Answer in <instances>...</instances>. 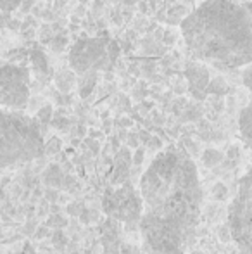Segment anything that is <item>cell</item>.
I'll use <instances>...</instances> for the list:
<instances>
[{"label":"cell","instance_id":"6da1fadb","mask_svg":"<svg viewBox=\"0 0 252 254\" xmlns=\"http://www.w3.org/2000/svg\"><path fill=\"white\" fill-rule=\"evenodd\" d=\"M144 202L138 221L151 254H185L197 234L202 209L199 171L183 149L159 152L140 178Z\"/></svg>","mask_w":252,"mask_h":254},{"label":"cell","instance_id":"7a4b0ae2","mask_svg":"<svg viewBox=\"0 0 252 254\" xmlns=\"http://www.w3.org/2000/svg\"><path fill=\"white\" fill-rule=\"evenodd\" d=\"M187 51L216 69L252 63V14L233 0H205L180 24Z\"/></svg>","mask_w":252,"mask_h":254},{"label":"cell","instance_id":"3957f363","mask_svg":"<svg viewBox=\"0 0 252 254\" xmlns=\"http://www.w3.org/2000/svg\"><path fill=\"white\" fill-rule=\"evenodd\" d=\"M44 151L40 123L21 109L0 107V168L30 163Z\"/></svg>","mask_w":252,"mask_h":254},{"label":"cell","instance_id":"277c9868","mask_svg":"<svg viewBox=\"0 0 252 254\" xmlns=\"http://www.w3.org/2000/svg\"><path fill=\"white\" fill-rule=\"evenodd\" d=\"M228 230L242 254H252V170L242 177L228 207Z\"/></svg>","mask_w":252,"mask_h":254},{"label":"cell","instance_id":"5b68a950","mask_svg":"<svg viewBox=\"0 0 252 254\" xmlns=\"http://www.w3.org/2000/svg\"><path fill=\"white\" fill-rule=\"evenodd\" d=\"M118 57L114 42L104 38H87L73 45L69 64L76 73L87 74L95 71H107Z\"/></svg>","mask_w":252,"mask_h":254},{"label":"cell","instance_id":"8992f818","mask_svg":"<svg viewBox=\"0 0 252 254\" xmlns=\"http://www.w3.org/2000/svg\"><path fill=\"white\" fill-rule=\"evenodd\" d=\"M30 99V73L14 64L0 66V107L24 109Z\"/></svg>","mask_w":252,"mask_h":254},{"label":"cell","instance_id":"52a82bcc","mask_svg":"<svg viewBox=\"0 0 252 254\" xmlns=\"http://www.w3.org/2000/svg\"><path fill=\"white\" fill-rule=\"evenodd\" d=\"M104 211L105 214L123 223H138L144 211L140 190L137 192L131 185H123L116 190H109L104 197Z\"/></svg>","mask_w":252,"mask_h":254},{"label":"cell","instance_id":"ba28073f","mask_svg":"<svg viewBox=\"0 0 252 254\" xmlns=\"http://www.w3.org/2000/svg\"><path fill=\"white\" fill-rule=\"evenodd\" d=\"M239 131L244 145L252 152V99L246 107L240 111L239 116Z\"/></svg>","mask_w":252,"mask_h":254},{"label":"cell","instance_id":"9c48e42d","mask_svg":"<svg viewBox=\"0 0 252 254\" xmlns=\"http://www.w3.org/2000/svg\"><path fill=\"white\" fill-rule=\"evenodd\" d=\"M221 161H223V154L219 151H216V149H207V151L202 154V163L207 168L218 166Z\"/></svg>","mask_w":252,"mask_h":254},{"label":"cell","instance_id":"30bf717a","mask_svg":"<svg viewBox=\"0 0 252 254\" xmlns=\"http://www.w3.org/2000/svg\"><path fill=\"white\" fill-rule=\"evenodd\" d=\"M242 83L246 88H249V90L252 92V63H249L247 66L242 67Z\"/></svg>","mask_w":252,"mask_h":254},{"label":"cell","instance_id":"8fae6325","mask_svg":"<svg viewBox=\"0 0 252 254\" xmlns=\"http://www.w3.org/2000/svg\"><path fill=\"white\" fill-rule=\"evenodd\" d=\"M212 194H214L216 199H219V201H223V199L226 197V187L223 184H216L214 189H212Z\"/></svg>","mask_w":252,"mask_h":254},{"label":"cell","instance_id":"7c38bea8","mask_svg":"<svg viewBox=\"0 0 252 254\" xmlns=\"http://www.w3.org/2000/svg\"><path fill=\"white\" fill-rule=\"evenodd\" d=\"M121 254H140L135 248H131V246L128 244H121Z\"/></svg>","mask_w":252,"mask_h":254},{"label":"cell","instance_id":"4fadbf2b","mask_svg":"<svg viewBox=\"0 0 252 254\" xmlns=\"http://www.w3.org/2000/svg\"><path fill=\"white\" fill-rule=\"evenodd\" d=\"M54 223H59V225H64L66 221L61 220L59 216H55V218H52V220H49V225H54Z\"/></svg>","mask_w":252,"mask_h":254},{"label":"cell","instance_id":"5bb4252c","mask_svg":"<svg viewBox=\"0 0 252 254\" xmlns=\"http://www.w3.org/2000/svg\"><path fill=\"white\" fill-rule=\"evenodd\" d=\"M192 254H204V253H199V251H195V253H192Z\"/></svg>","mask_w":252,"mask_h":254}]
</instances>
